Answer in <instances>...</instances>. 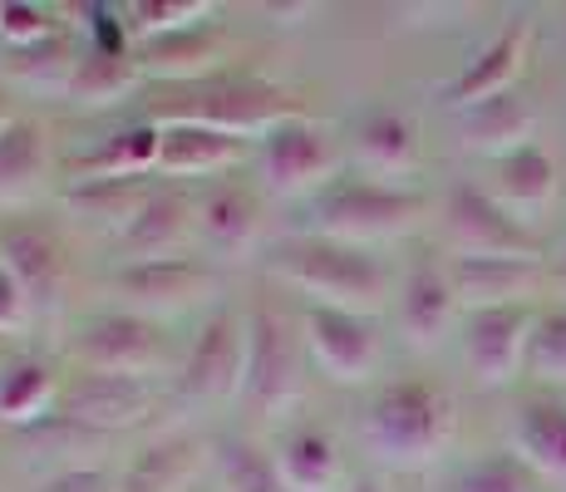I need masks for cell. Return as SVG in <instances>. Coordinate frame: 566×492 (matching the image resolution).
<instances>
[{
    "mask_svg": "<svg viewBox=\"0 0 566 492\" xmlns=\"http://www.w3.org/2000/svg\"><path fill=\"white\" fill-rule=\"evenodd\" d=\"M207 458H212V448H207L202 433L188 429L154 433L118 468V492H188L202 478Z\"/></svg>",
    "mask_w": 566,
    "mask_h": 492,
    "instance_id": "cell-22",
    "label": "cell"
},
{
    "mask_svg": "<svg viewBox=\"0 0 566 492\" xmlns=\"http://www.w3.org/2000/svg\"><path fill=\"white\" fill-rule=\"evenodd\" d=\"M20 114H25V108H20V104H15V90H10V84H6V80H0V134H6V128H10V124H15V118H20Z\"/></svg>",
    "mask_w": 566,
    "mask_h": 492,
    "instance_id": "cell-40",
    "label": "cell"
},
{
    "mask_svg": "<svg viewBox=\"0 0 566 492\" xmlns=\"http://www.w3.org/2000/svg\"><path fill=\"white\" fill-rule=\"evenodd\" d=\"M513 453L532 468V478L566 483V404L532 399L513 419Z\"/></svg>",
    "mask_w": 566,
    "mask_h": 492,
    "instance_id": "cell-31",
    "label": "cell"
},
{
    "mask_svg": "<svg viewBox=\"0 0 566 492\" xmlns=\"http://www.w3.org/2000/svg\"><path fill=\"white\" fill-rule=\"evenodd\" d=\"M6 359H10V349H6V341H0V365H6Z\"/></svg>",
    "mask_w": 566,
    "mask_h": 492,
    "instance_id": "cell-42",
    "label": "cell"
},
{
    "mask_svg": "<svg viewBox=\"0 0 566 492\" xmlns=\"http://www.w3.org/2000/svg\"><path fill=\"white\" fill-rule=\"evenodd\" d=\"M429 202L419 192L399 188V182H379V178H340L325 192H315L306 202V227L301 232L331 237L345 247H379V242H399L413 227L423 222Z\"/></svg>",
    "mask_w": 566,
    "mask_h": 492,
    "instance_id": "cell-4",
    "label": "cell"
},
{
    "mask_svg": "<svg viewBox=\"0 0 566 492\" xmlns=\"http://www.w3.org/2000/svg\"><path fill=\"white\" fill-rule=\"evenodd\" d=\"M301 335H306L311 365L321 369L331 385H369L385 359V335H379L375 315H355V311H335V305H306L296 315Z\"/></svg>",
    "mask_w": 566,
    "mask_h": 492,
    "instance_id": "cell-12",
    "label": "cell"
},
{
    "mask_svg": "<svg viewBox=\"0 0 566 492\" xmlns=\"http://www.w3.org/2000/svg\"><path fill=\"white\" fill-rule=\"evenodd\" d=\"M459 433V404L439 379H395L375 389L360 409V443L375 463L419 473L439 463Z\"/></svg>",
    "mask_w": 566,
    "mask_h": 492,
    "instance_id": "cell-1",
    "label": "cell"
},
{
    "mask_svg": "<svg viewBox=\"0 0 566 492\" xmlns=\"http://www.w3.org/2000/svg\"><path fill=\"white\" fill-rule=\"evenodd\" d=\"M459 311L463 305L449 276V257H439V251L409 257L405 276H399V335L409 341V349H439L449 341Z\"/></svg>",
    "mask_w": 566,
    "mask_h": 492,
    "instance_id": "cell-17",
    "label": "cell"
},
{
    "mask_svg": "<svg viewBox=\"0 0 566 492\" xmlns=\"http://www.w3.org/2000/svg\"><path fill=\"white\" fill-rule=\"evenodd\" d=\"M35 492H118V473H114V468H104L99 458H90V463L54 468V473Z\"/></svg>",
    "mask_w": 566,
    "mask_h": 492,
    "instance_id": "cell-38",
    "label": "cell"
},
{
    "mask_svg": "<svg viewBox=\"0 0 566 492\" xmlns=\"http://www.w3.org/2000/svg\"><path fill=\"white\" fill-rule=\"evenodd\" d=\"M527 54H532V25L527 20H513V25L497 30V35L443 84V104L459 114V108H473V104H483V98L513 94L522 70H527Z\"/></svg>",
    "mask_w": 566,
    "mask_h": 492,
    "instance_id": "cell-20",
    "label": "cell"
},
{
    "mask_svg": "<svg viewBox=\"0 0 566 492\" xmlns=\"http://www.w3.org/2000/svg\"><path fill=\"white\" fill-rule=\"evenodd\" d=\"M350 148H355V158H360V168L375 172V178H385V182L409 178V172H419V163H423L419 124H413V114H405V108H395V104L365 108L355 134H350Z\"/></svg>",
    "mask_w": 566,
    "mask_h": 492,
    "instance_id": "cell-23",
    "label": "cell"
},
{
    "mask_svg": "<svg viewBox=\"0 0 566 492\" xmlns=\"http://www.w3.org/2000/svg\"><path fill=\"white\" fill-rule=\"evenodd\" d=\"M271 453L286 492H340V443L325 423H286Z\"/></svg>",
    "mask_w": 566,
    "mask_h": 492,
    "instance_id": "cell-28",
    "label": "cell"
},
{
    "mask_svg": "<svg viewBox=\"0 0 566 492\" xmlns=\"http://www.w3.org/2000/svg\"><path fill=\"white\" fill-rule=\"evenodd\" d=\"M345 492H385V488H379V483H375V478H360V483H350V488H345Z\"/></svg>",
    "mask_w": 566,
    "mask_h": 492,
    "instance_id": "cell-41",
    "label": "cell"
},
{
    "mask_svg": "<svg viewBox=\"0 0 566 492\" xmlns=\"http://www.w3.org/2000/svg\"><path fill=\"white\" fill-rule=\"evenodd\" d=\"M212 458H217V483H222V492H286L276 453L261 448L256 439H247V433L222 439Z\"/></svg>",
    "mask_w": 566,
    "mask_h": 492,
    "instance_id": "cell-33",
    "label": "cell"
},
{
    "mask_svg": "<svg viewBox=\"0 0 566 492\" xmlns=\"http://www.w3.org/2000/svg\"><path fill=\"white\" fill-rule=\"evenodd\" d=\"M217 15H222L217 0H138V6H124L134 45L158 40V35H178V30H192V25H207V20H217Z\"/></svg>",
    "mask_w": 566,
    "mask_h": 492,
    "instance_id": "cell-34",
    "label": "cell"
},
{
    "mask_svg": "<svg viewBox=\"0 0 566 492\" xmlns=\"http://www.w3.org/2000/svg\"><path fill=\"white\" fill-rule=\"evenodd\" d=\"M453 134H459V144L468 153L503 163L507 153L537 144V138H532L537 134V108H532V98H522L517 90L497 94V98H483V104H473V108H459V114H453Z\"/></svg>",
    "mask_w": 566,
    "mask_h": 492,
    "instance_id": "cell-25",
    "label": "cell"
},
{
    "mask_svg": "<svg viewBox=\"0 0 566 492\" xmlns=\"http://www.w3.org/2000/svg\"><path fill=\"white\" fill-rule=\"evenodd\" d=\"M247 385V305H212L178 355L172 394L192 404L242 399Z\"/></svg>",
    "mask_w": 566,
    "mask_h": 492,
    "instance_id": "cell-10",
    "label": "cell"
},
{
    "mask_svg": "<svg viewBox=\"0 0 566 492\" xmlns=\"http://www.w3.org/2000/svg\"><path fill=\"white\" fill-rule=\"evenodd\" d=\"M54 178V138L50 124L35 114H20L0 134V212H35Z\"/></svg>",
    "mask_w": 566,
    "mask_h": 492,
    "instance_id": "cell-19",
    "label": "cell"
},
{
    "mask_svg": "<svg viewBox=\"0 0 566 492\" xmlns=\"http://www.w3.org/2000/svg\"><path fill=\"white\" fill-rule=\"evenodd\" d=\"M232 50H237V40L222 30V20H207V25L178 30V35L144 40V45H134V60H138V70H144V80L172 84V90H192V84L222 80Z\"/></svg>",
    "mask_w": 566,
    "mask_h": 492,
    "instance_id": "cell-18",
    "label": "cell"
},
{
    "mask_svg": "<svg viewBox=\"0 0 566 492\" xmlns=\"http://www.w3.org/2000/svg\"><path fill=\"white\" fill-rule=\"evenodd\" d=\"M306 335L281 305H247V385L242 404L266 419H291L306 399Z\"/></svg>",
    "mask_w": 566,
    "mask_h": 492,
    "instance_id": "cell-6",
    "label": "cell"
},
{
    "mask_svg": "<svg viewBox=\"0 0 566 492\" xmlns=\"http://www.w3.org/2000/svg\"><path fill=\"white\" fill-rule=\"evenodd\" d=\"M311 94L291 90L276 80H252V74H222V80L192 84V90H172V98L148 104L154 124H198L217 128L232 138H266L271 128L291 124V118H311Z\"/></svg>",
    "mask_w": 566,
    "mask_h": 492,
    "instance_id": "cell-3",
    "label": "cell"
},
{
    "mask_svg": "<svg viewBox=\"0 0 566 492\" xmlns=\"http://www.w3.org/2000/svg\"><path fill=\"white\" fill-rule=\"evenodd\" d=\"M483 188L507 217H517L522 227H532V217H542L552 202H557L562 168L542 144H527V148L507 153L503 163H493V178H488Z\"/></svg>",
    "mask_w": 566,
    "mask_h": 492,
    "instance_id": "cell-26",
    "label": "cell"
},
{
    "mask_svg": "<svg viewBox=\"0 0 566 492\" xmlns=\"http://www.w3.org/2000/svg\"><path fill=\"white\" fill-rule=\"evenodd\" d=\"M439 227L453 257H513V261H542V242L532 227L507 217L488 197L483 182H453L439 202Z\"/></svg>",
    "mask_w": 566,
    "mask_h": 492,
    "instance_id": "cell-11",
    "label": "cell"
},
{
    "mask_svg": "<svg viewBox=\"0 0 566 492\" xmlns=\"http://www.w3.org/2000/svg\"><path fill=\"white\" fill-rule=\"evenodd\" d=\"M537 311L532 305H497V311H468L463 355L478 389H503L527 369Z\"/></svg>",
    "mask_w": 566,
    "mask_h": 492,
    "instance_id": "cell-14",
    "label": "cell"
},
{
    "mask_svg": "<svg viewBox=\"0 0 566 492\" xmlns=\"http://www.w3.org/2000/svg\"><path fill=\"white\" fill-rule=\"evenodd\" d=\"M70 25H74L70 10H60V6H40V0H6V10H0V54L50 45V40L70 35Z\"/></svg>",
    "mask_w": 566,
    "mask_h": 492,
    "instance_id": "cell-35",
    "label": "cell"
},
{
    "mask_svg": "<svg viewBox=\"0 0 566 492\" xmlns=\"http://www.w3.org/2000/svg\"><path fill=\"white\" fill-rule=\"evenodd\" d=\"M60 355L70 359L74 375H124V379H168L178 375L172 341L163 321L134 311H94L70 325Z\"/></svg>",
    "mask_w": 566,
    "mask_h": 492,
    "instance_id": "cell-5",
    "label": "cell"
},
{
    "mask_svg": "<svg viewBox=\"0 0 566 492\" xmlns=\"http://www.w3.org/2000/svg\"><path fill=\"white\" fill-rule=\"evenodd\" d=\"M168 404L158 379H124V375H74L64 379V399L54 414H64L70 423L90 429L94 439H108V433H124L148 423L154 414Z\"/></svg>",
    "mask_w": 566,
    "mask_h": 492,
    "instance_id": "cell-13",
    "label": "cell"
},
{
    "mask_svg": "<svg viewBox=\"0 0 566 492\" xmlns=\"http://www.w3.org/2000/svg\"><path fill=\"white\" fill-rule=\"evenodd\" d=\"M158 182L163 178H74L70 188L60 192V207L74 212L80 222L108 227V237H114Z\"/></svg>",
    "mask_w": 566,
    "mask_h": 492,
    "instance_id": "cell-32",
    "label": "cell"
},
{
    "mask_svg": "<svg viewBox=\"0 0 566 492\" xmlns=\"http://www.w3.org/2000/svg\"><path fill=\"white\" fill-rule=\"evenodd\" d=\"M527 375L537 385L566 389V305L537 315V331H532V349H527Z\"/></svg>",
    "mask_w": 566,
    "mask_h": 492,
    "instance_id": "cell-36",
    "label": "cell"
},
{
    "mask_svg": "<svg viewBox=\"0 0 566 492\" xmlns=\"http://www.w3.org/2000/svg\"><path fill=\"white\" fill-rule=\"evenodd\" d=\"M532 488H537V478H532V468L517 453L478 458L449 483V492H532Z\"/></svg>",
    "mask_w": 566,
    "mask_h": 492,
    "instance_id": "cell-37",
    "label": "cell"
},
{
    "mask_svg": "<svg viewBox=\"0 0 566 492\" xmlns=\"http://www.w3.org/2000/svg\"><path fill=\"white\" fill-rule=\"evenodd\" d=\"M198 247L212 261L256 257L266 247V192L237 178L198 192Z\"/></svg>",
    "mask_w": 566,
    "mask_h": 492,
    "instance_id": "cell-15",
    "label": "cell"
},
{
    "mask_svg": "<svg viewBox=\"0 0 566 492\" xmlns=\"http://www.w3.org/2000/svg\"><path fill=\"white\" fill-rule=\"evenodd\" d=\"M261 266L281 286L306 295V305H335V311H355V315H375L389 291V271L375 251L331 242V237L315 232L271 237L261 247Z\"/></svg>",
    "mask_w": 566,
    "mask_h": 492,
    "instance_id": "cell-2",
    "label": "cell"
},
{
    "mask_svg": "<svg viewBox=\"0 0 566 492\" xmlns=\"http://www.w3.org/2000/svg\"><path fill=\"white\" fill-rule=\"evenodd\" d=\"M256 188L286 202H311L315 192H325L331 182H340L345 148L335 138V128L325 118H291V124L271 128L266 138H256Z\"/></svg>",
    "mask_w": 566,
    "mask_h": 492,
    "instance_id": "cell-9",
    "label": "cell"
},
{
    "mask_svg": "<svg viewBox=\"0 0 566 492\" xmlns=\"http://www.w3.org/2000/svg\"><path fill=\"white\" fill-rule=\"evenodd\" d=\"M64 379L70 375L60 369V359L40 349H10V359L0 365V423L15 433L45 423L64 399Z\"/></svg>",
    "mask_w": 566,
    "mask_h": 492,
    "instance_id": "cell-21",
    "label": "cell"
},
{
    "mask_svg": "<svg viewBox=\"0 0 566 492\" xmlns=\"http://www.w3.org/2000/svg\"><path fill=\"white\" fill-rule=\"evenodd\" d=\"M158 153H163V124L138 118V124L114 128L90 153L70 163V178H158Z\"/></svg>",
    "mask_w": 566,
    "mask_h": 492,
    "instance_id": "cell-29",
    "label": "cell"
},
{
    "mask_svg": "<svg viewBox=\"0 0 566 492\" xmlns=\"http://www.w3.org/2000/svg\"><path fill=\"white\" fill-rule=\"evenodd\" d=\"M192 247H198V197H188L178 182H158V188L134 207V217L114 232L118 261L182 257V251H192Z\"/></svg>",
    "mask_w": 566,
    "mask_h": 492,
    "instance_id": "cell-16",
    "label": "cell"
},
{
    "mask_svg": "<svg viewBox=\"0 0 566 492\" xmlns=\"http://www.w3.org/2000/svg\"><path fill=\"white\" fill-rule=\"evenodd\" d=\"M0 266L30 295V311H35L40 325L60 321L74 286V251L54 217L45 212L6 217L0 222Z\"/></svg>",
    "mask_w": 566,
    "mask_h": 492,
    "instance_id": "cell-8",
    "label": "cell"
},
{
    "mask_svg": "<svg viewBox=\"0 0 566 492\" xmlns=\"http://www.w3.org/2000/svg\"><path fill=\"white\" fill-rule=\"evenodd\" d=\"M449 276L463 311H497V305H527V295L542 281V261L449 257Z\"/></svg>",
    "mask_w": 566,
    "mask_h": 492,
    "instance_id": "cell-27",
    "label": "cell"
},
{
    "mask_svg": "<svg viewBox=\"0 0 566 492\" xmlns=\"http://www.w3.org/2000/svg\"><path fill=\"white\" fill-rule=\"evenodd\" d=\"M144 70H138L134 54H104V50H80V64L70 70V80H64V98H70L74 108H90V114H99V108H118L128 104L138 90H144Z\"/></svg>",
    "mask_w": 566,
    "mask_h": 492,
    "instance_id": "cell-30",
    "label": "cell"
},
{
    "mask_svg": "<svg viewBox=\"0 0 566 492\" xmlns=\"http://www.w3.org/2000/svg\"><path fill=\"white\" fill-rule=\"evenodd\" d=\"M562 276H566V266H562Z\"/></svg>",
    "mask_w": 566,
    "mask_h": 492,
    "instance_id": "cell-43",
    "label": "cell"
},
{
    "mask_svg": "<svg viewBox=\"0 0 566 492\" xmlns=\"http://www.w3.org/2000/svg\"><path fill=\"white\" fill-rule=\"evenodd\" d=\"M256 158L252 138H232L217 128L198 124H163V153H158V178H217V172H237L242 163Z\"/></svg>",
    "mask_w": 566,
    "mask_h": 492,
    "instance_id": "cell-24",
    "label": "cell"
},
{
    "mask_svg": "<svg viewBox=\"0 0 566 492\" xmlns=\"http://www.w3.org/2000/svg\"><path fill=\"white\" fill-rule=\"evenodd\" d=\"M104 291L114 295V311H134L148 321H168L182 311H212L217 291H222V271L212 257L182 251V257H158V261H118L104 276Z\"/></svg>",
    "mask_w": 566,
    "mask_h": 492,
    "instance_id": "cell-7",
    "label": "cell"
},
{
    "mask_svg": "<svg viewBox=\"0 0 566 492\" xmlns=\"http://www.w3.org/2000/svg\"><path fill=\"white\" fill-rule=\"evenodd\" d=\"M35 311H30V295L20 291V281L0 266V341H15V335L35 331Z\"/></svg>",
    "mask_w": 566,
    "mask_h": 492,
    "instance_id": "cell-39",
    "label": "cell"
}]
</instances>
